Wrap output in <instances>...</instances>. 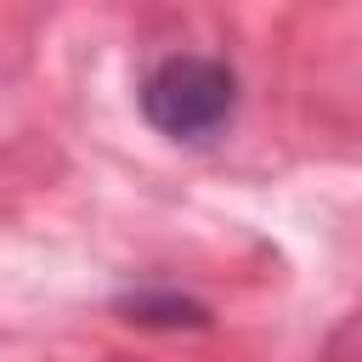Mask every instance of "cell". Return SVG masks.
Wrapping results in <instances>:
<instances>
[{"instance_id":"obj_1","label":"cell","mask_w":362,"mask_h":362,"mask_svg":"<svg viewBox=\"0 0 362 362\" xmlns=\"http://www.w3.org/2000/svg\"><path fill=\"white\" fill-rule=\"evenodd\" d=\"M238 107V74L221 57L175 51L147 68L141 79V113L170 141H209Z\"/></svg>"},{"instance_id":"obj_2","label":"cell","mask_w":362,"mask_h":362,"mask_svg":"<svg viewBox=\"0 0 362 362\" xmlns=\"http://www.w3.org/2000/svg\"><path fill=\"white\" fill-rule=\"evenodd\" d=\"M130 311H136V322H204V311H198L192 300H181V294H164V300L136 294Z\"/></svg>"}]
</instances>
